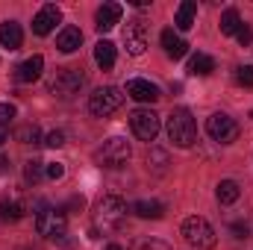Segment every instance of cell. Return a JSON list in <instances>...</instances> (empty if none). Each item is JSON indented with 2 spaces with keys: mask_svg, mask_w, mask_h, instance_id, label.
<instances>
[{
  "mask_svg": "<svg viewBox=\"0 0 253 250\" xmlns=\"http://www.w3.org/2000/svg\"><path fill=\"white\" fill-rule=\"evenodd\" d=\"M36 230H39V236H47V239H62L65 230H68L65 209L50 206L47 200H39V203H36Z\"/></svg>",
  "mask_w": 253,
  "mask_h": 250,
  "instance_id": "cell-1",
  "label": "cell"
},
{
  "mask_svg": "<svg viewBox=\"0 0 253 250\" xmlns=\"http://www.w3.org/2000/svg\"><path fill=\"white\" fill-rule=\"evenodd\" d=\"M168 138L177 144V147H191L194 144V138H197V124H194V118H191L189 109H174L171 115H168Z\"/></svg>",
  "mask_w": 253,
  "mask_h": 250,
  "instance_id": "cell-2",
  "label": "cell"
},
{
  "mask_svg": "<svg viewBox=\"0 0 253 250\" xmlns=\"http://www.w3.org/2000/svg\"><path fill=\"white\" fill-rule=\"evenodd\" d=\"M183 239L189 242L191 248H197V250H212L215 248V242H218L212 224H209L206 218H200V215H191V218L183 221Z\"/></svg>",
  "mask_w": 253,
  "mask_h": 250,
  "instance_id": "cell-3",
  "label": "cell"
},
{
  "mask_svg": "<svg viewBox=\"0 0 253 250\" xmlns=\"http://www.w3.org/2000/svg\"><path fill=\"white\" fill-rule=\"evenodd\" d=\"M124 218H126V203L118 194H106L97 203V212H94L97 227H103V230H121L124 227Z\"/></svg>",
  "mask_w": 253,
  "mask_h": 250,
  "instance_id": "cell-4",
  "label": "cell"
},
{
  "mask_svg": "<svg viewBox=\"0 0 253 250\" xmlns=\"http://www.w3.org/2000/svg\"><path fill=\"white\" fill-rule=\"evenodd\" d=\"M85 85V74L80 68H56L50 77H47V88L59 97H71L77 94L80 88Z\"/></svg>",
  "mask_w": 253,
  "mask_h": 250,
  "instance_id": "cell-5",
  "label": "cell"
},
{
  "mask_svg": "<svg viewBox=\"0 0 253 250\" xmlns=\"http://www.w3.org/2000/svg\"><path fill=\"white\" fill-rule=\"evenodd\" d=\"M121 106H124V94H121V88H115V85L97 88V91L88 97V112L97 115V118H109V115L118 112Z\"/></svg>",
  "mask_w": 253,
  "mask_h": 250,
  "instance_id": "cell-6",
  "label": "cell"
},
{
  "mask_svg": "<svg viewBox=\"0 0 253 250\" xmlns=\"http://www.w3.org/2000/svg\"><path fill=\"white\" fill-rule=\"evenodd\" d=\"M129 141L126 138H109V141H103V147L94 153V159L103 165V168H118V165H124L126 159H129Z\"/></svg>",
  "mask_w": 253,
  "mask_h": 250,
  "instance_id": "cell-7",
  "label": "cell"
},
{
  "mask_svg": "<svg viewBox=\"0 0 253 250\" xmlns=\"http://www.w3.org/2000/svg\"><path fill=\"white\" fill-rule=\"evenodd\" d=\"M206 132H209V138H212V141L230 144V141H236V138H239V124H236L230 115L215 112V115H209V118H206Z\"/></svg>",
  "mask_w": 253,
  "mask_h": 250,
  "instance_id": "cell-8",
  "label": "cell"
},
{
  "mask_svg": "<svg viewBox=\"0 0 253 250\" xmlns=\"http://www.w3.org/2000/svg\"><path fill=\"white\" fill-rule=\"evenodd\" d=\"M129 126H132V132L141 138V141H153L156 135H159V115L153 112V109H135L132 115H129Z\"/></svg>",
  "mask_w": 253,
  "mask_h": 250,
  "instance_id": "cell-9",
  "label": "cell"
},
{
  "mask_svg": "<svg viewBox=\"0 0 253 250\" xmlns=\"http://www.w3.org/2000/svg\"><path fill=\"white\" fill-rule=\"evenodd\" d=\"M124 44H126V53H129V56H141V53L147 50V27H144V21H141V18L126 21Z\"/></svg>",
  "mask_w": 253,
  "mask_h": 250,
  "instance_id": "cell-10",
  "label": "cell"
},
{
  "mask_svg": "<svg viewBox=\"0 0 253 250\" xmlns=\"http://www.w3.org/2000/svg\"><path fill=\"white\" fill-rule=\"evenodd\" d=\"M59 21H62V9H59L56 3H47V6H42L39 15L33 18V33H36V36H50Z\"/></svg>",
  "mask_w": 253,
  "mask_h": 250,
  "instance_id": "cell-11",
  "label": "cell"
},
{
  "mask_svg": "<svg viewBox=\"0 0 253 250\" xmlns=\"http://www.w3.org/2000/svg\"><path fill=\"white\" fill-rule=\"evenodd\" d=\"M126 97H132L138 103H156L162 94H159V88L150 80H129L126 83Z\"/></svg>",
  "mask_w": 253,
  "mask_h": 250,
  "instance_id": "cell-12",
  "label": "cell"
},
{
  "mask_svg": "<svg viewBox=\"0 0 253 250\" xmlns=\"http://www.w3.org/2000/svg\"><path fill=\"white\" fill-rule=\"evenodd\" d=\"M121 15H124L121 3H103V6L97 9V15H94V27H97L100 33H109L115 24H121Z\"/></svg>",
  "mask_w": 253,
  "mask_h": 250,
  "instance_id": "cell-13",
  "label": "cell"
},
{
  "mask_svg": "<svg viewBox=\"0 0 253 250\" xmlns=\"http://www.w3.org/2000/svg\"><path fill=\"white\" fill-rule=\"evenodd\" d=\"M42 71H44V56H30L27 62L18 65V71H15V80L18 83H36L39 77H42Z\"/></svg>",
  "mask_w": 253,
  "mask_h": 250,
  "instance_id": "cell-14",
  "label": "cell"
},
{
  "mask_svg": "<svg viewBox=\"0 0 253 250\" xmlns=\"http://www.w3.org/2000/svg\"><path fill=\"white\" fill-rule=\"evenodd\" d=\"M21 42H24L21 24H18V21H3V24H0V47H6V50H18Z\"/></svg>",
  "mask_w": 253,
  "mask_h": 250,
  "instance_id": "cell-15",
  "label": "cell"
},
{
  "mask_svg": "<svg viewBox=\"0 0 253 250\" xmlns=\"http://www.w3.org/2000/svg\"><path fill=\"white\" fill-rule=\"evenodd\" d=\"M162 47H165V53H168L171 59H183V56L189 53V44H186L174 30H162Z\"/></svg>",
  "mask_w": 253,
  "mask_h": 250,
  "instance_id": "cell-16",
  "label": "cell"
},
{
  "mask_svg": "<svg viewBox=\"0 0 253 250\" xmlns=\"http://www.w3.org/2000/svg\"><path fill=\"white\" fill-rule=\"evenodd\" d=\"M80 44H83V33H80V27H65L62 33L56 36V47H59L62 53H74Z\"/></svg>",
  "mask_w": 253,
  "mask_h": 250,
  "instance_id": "cell-17",
  "label": "cell"
},
{
  "mask_svg": "<svg viewBox=\"0 0 253 250\" xmlns=\"http://www.w3.org/2000/svg\"><path fill=\"white\" fill-rule=\"evenodd\" d=\"M132 215H138V218H153V221H159V218L165 215V206H162L159 200H135V203H132Z\"/></svg>",
  "mask_w": 253,
  "mask_h": 250,
  "instance_id": "cell-18",
  "label": "cell"
},
{
  "mask_svg": "<svg viewBox=\"0 0 253 250\" xmlns=\"http://www.w3.org/2000/svg\"><path fill=\"white\" fill-rule=\"evenodd\" d=\"M194 15H197V3L194 0H183L180 3V9H177V18H174V24H177V30H191L194 27Z\"/></svg>",
  "mask_w": 253,
  "mask_h": 250,
  "instance_id": "cell-19",
  "label": "cell"
},
{
  "mask_svg": "<svg viewBox=\"0 0 253 250\" xmlns=\"http://www.w3.org/2000/svg\"><path fill=\"white\" fill-rule=\"evenodd\" d=\"M94 62L100 65V71H109L112 65H115V44L112 42H97L94 44Z\"/></svg>",
  "mask_w": 253,
  "mask_h": 250,
  "instance_id": "cell-20",
  "label": "cell"
},
{
  "mask_svg": "<svg viewBox=\"0 0 253 250\" xmlns=\"http://www.w3.org/2000/svg\"><path fill=\"white\" fill-rule=\"evenodd\" d=\"M239 194H242V188H239V183H233V180H221V183H218V191H215V197H218V203H221V206L236 203V200H239Z\"/></svg>",
  "mask_w": 253,
  "mask_h": 250,
  "instance_id": "cell-21",
  "label": "cell"
},
{
  "mask_svg": "<svg viewBox=\"0 0 253 250\" xmlns=\"http://www.w3.org/2000/svg\"><path fill=\"white\" fill-rule=\"evenodd\" d=\"M212 71H215V59H212V56H206V53H197V56H191L189 74H194V77H209Z\"/></svg>",
  "mask_w": 253,
  "mask_h": 250,
  "instance_id": "cell-22",
  "label": "cell"
},
{
  "mask_svg": "<svg viewBox=\"0 0 253 250\" xmlns=\"http://www.w3.org/2000/svg\"><path fill=\"white\" fill-rule=\"evenodd\" d=\"M242 15H239V9H227L224 15H221V33L224 36H236L239 30H242Z\"/></svg>",
  "mask_w": 253,
  "mask_h": 250,
  "instance_id": "cell-23",
  "label": "cell"
},
{
  "mask_svg": "<svg viewBox=\"0 0 253 250\" xmlns=\"http://www.w3.org/2000/svg\"><path fill=\"white\" fill-rule=\"evenodd\" d=\"M24 212H27L24 203H18V200H0V221H18V218H24Z\"/></svg>",
  "mask_w": 253,
  "mask_h": 250,
  "instance_id": "cell-24",
  "label": "cell"
},
{
  "mask_svg": "<svg viewBox=\"0 0 253 250\" xmlns=\"http://www.w3.org/2000/svg\"><path fill=\"white\" fill-rule=\"evenodd\" d=\"M47 174V168H44V162H39V159H30L27 165H24V177H27V183H42V177Z\"/></svg>",
  "mask_w": 253,
  "mask_h": 250,
  "instance_id": "cell-25",
  "label": "cell"
},
{
  "mask_svg": "<svg viewBox=\"0 0 253 250\" xmlns=\"http://www.w3.org/2000/svg\"><path fill=\"white\" fill-rule=\"evenodd\" d=\"M15 138H18L21 144H42V129L36 124H27L15 132Z\"/></svg>",
  "mask_w": 253,
  "mask_h": 250,
  "instance_id": "cell-26",
  "label": "cell"
},
{
  "mask_svg": "<svg viewBox=\"0 0 253 250\" xmlns=\"http://www.w3.org/2000/svg\"><path fill=\"white\" fill-rule=\"evenodd\" d=\"M147 165L153 168V171H165L168 168V153L165 150H159V147H150V153H147Z\"/></svg>",
  "mask_w": 253,
  "mask_h": 250,
  "instance_id": "cell-27",
  "label": "cell"
},
{
  "mask_svg": "<svg viewBox=\"0 0 253 250\" xmlns=\"http://www.w3.org/2000/svg\"><path fill=\"white\" fill-rule=\"evenodd\" d=\"M236 83L245 85V88H253V65H242V68H236Z\"/></svg>",
  "mask_w": 253,
  "mask_h": 250,
  "instance_id": "cell-28",
  "label": "cell"
},
{
  "mask_svg": "<svg viewBox=\"0 0 253 250\" xmlns=\"http://www.w3.org/2000/svg\"><path fill=\"white\" fill-rule=\"evenodd\" d=\"M132 250H171V248L165 242H159V239H138L132 245Z\"/></svg>",
  "mask_w": 253,
  "mask_h": 250,
  "instance_id": "cell-29",
  "label": "cell"
},
{
  "mask_svg": "<svg viewBox=\"0 0 253 250\" xmlns=\"http://www.w3.org/2000/svg\"><path fill=\"white\" fill-rule=\"evenodd\" d=\"M236 39H239V44H242V47H253V27L242 24V30L236 33Z\"/></svg>",
  "mask_w": 253,
  "mask_h": 250,
  "instance_id": "cell-30",
  "label": "cell"
},
{
  "mask_svg": "<svg viewBox=\"0 0 253 250\" xmlns=\"http://www.w3.org/2000/svg\"><path fill=\"white\" fill-rule=\"evenodd\" d=\"M15 118V106L12 103H0V126H6Z\"/></svg>",
  "mask_w": 253,
  "mask_h": 250,
  "instance_id": "cell-31",
  "label": "cell"
},
{
  "mask_svg": "<svg viewBox=\"0 0 253 250\" xmlns=\"http://www.w3.org/2000/svg\"><path fill=\"white\" fill-rule=\"evenodd\" d=\"M44 144H47V147H62V144H65V132H59V129H53V132H47V138H44Z\"/></svg>",
  "mask_w": 253,
  "mask_h": 250,
  "instance_id": "cell-32",
  "label": "cell"
},
{
  "mask_svg": "<svg viewBox=\"0 0 253 250\" xmlns=\"http://www.w3.org/2000/svg\"><path fill=\"white\" fill-rule=\"evenodd\" d=\"M83 206H85V197H83V194H74V197L68 200L65 212H68V209H71V212H83Z\"/></svg>",
  "mask_w": 253,
  "mask_h": 250,
  "instance_id": "cell-33",
  "label": "cell"
},
{
  "mask_svg": "<svg viewBox=\"0 0 253 250\" xmlns=\"http://www.w3.org/2000/svg\"><path fill=\"white\" fill-rule=\"evenodd\" d=\"M47 177H50V180H62V177H65V165L50 162V165H47Z\"/></svg>",
  "mask_w": 253,
  "mask_h": 250,
  "instance_id": "cell-34",
  "label": "cell"
},
{
  "mask_svg": "<svg viewBox=\"0 0 253 250\" xmlns=\"http://www.w3.org/2000/svg\"><path fill=\"white\" fill-rule=\"evenodd\" d=\"M230 230L236 233V239H248V224H245V221H233Z\"/></svg>",
  "mask_w": 253,
  "mask_h": 250,
  "instance_id": "cell-35",
  "label": "cell"
},
{
  "mask_svg": "<svg viewBox=\"0 0 253 250\" xmlns=\"http://www.w3.org/2000/svg\"><path fill=\"white\" fill-rule=\"evenodd\" d=\"M6 138H9V132H6V126H0V144H3Z\"/></svg>",
  "mask_w": 253,
  "mask_h": 250,
  "instance_id": "cell-36",
  "label": "cell"
},
{
  "mask_svg": "<svg viewBox=\"0 0 253 250\" xmlns=\"http://www.w3.org/2000/svg\"><path fill=\"white\" fill-rule=\"evenodd\" d=\"M106 250H124V248H121V245H109Z\"/></svg>",
  "mask_w": 253,
  "mask_h": 250,
  "instance_id": "cell-37",
  "label": "cell"
}]
</instances>
